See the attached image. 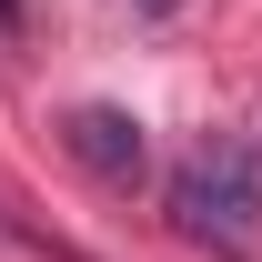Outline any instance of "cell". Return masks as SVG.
<instances>
[{"instance_id":"cell-1","label":"cell","mask_w":262,"mask_h":262,"mask_svg":"<svg viewBox=\"0 0 262 262\" xmlns=\"http://www.w3.org/2000/svg\"><path fill=\"white\" fill-rule=\"evenodd\" d=\"M171 232L202 242V252H222V262H252V242H262V171H252L242 141L202 131L171 162Z\"/></svg>"},{"instance_id":"cell-2","label":"cell","mask_w":262,"mask_h":262,"mask_svg":"<svg viewBox=\"0 0 262 262\" xmlns=\"http://www.w3.org/2000/svg\"><path fill=\"white\" fill-rule=\"evenodd\" d=\"M61 141H71V162L91 171V182H111V192H121V182H141V121H131V111H111V101H81V111L61 121Z\"/></svg>"},{"instance_id":"cell-3","label":"cell","mask_w":262,"mask_h":262,"mask_svg":"<svg viewBox=\"0 0 262 262\" xmlns=\"http://www.w3.org/2000/svg\"><path fill=\"white\" fill-rule=\"evenodd\" d=\"M131 10H151V20H171V0H131Z\"/></svg>"},{"instance_id":"cell-4","label":"cell","mask_w":262,"mask_h":262,"mask_svg":"<svg viewBox=\"0 0 262 262\" xmlns=\"http://www.w3.org/2000/svg\"><path fill=\"white\" fill-rule=\"evenodd\" d=\"M0 20H20V0H0Z\"/></svg>"}]
</instances>
